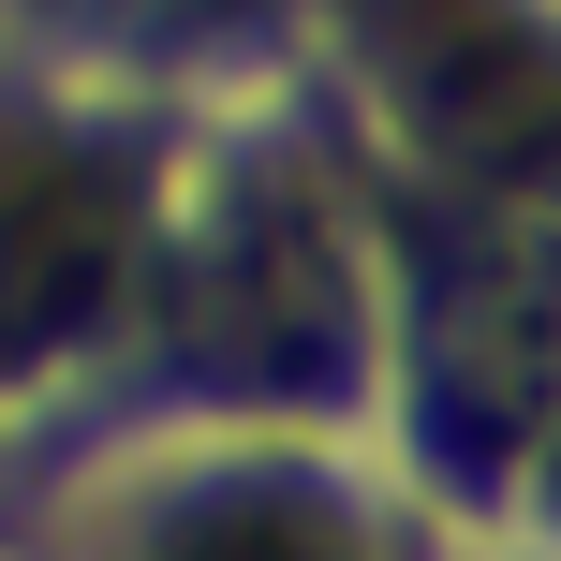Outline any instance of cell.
<instances>
[{
	"mask_svg": "<svg viewBox=\"0 0 561 561\" xmlns=\"http://www.w3.org/2000/svg\"><path fill=\"white\" fill-rule=\"evenodd\" d=\"M355 59L399 104V134L444 148L458 178L561 163V45L517 0H355Z\"/></svg>",
	"mask_w": 561,
	"mask_h": 561,
	"instance_id": "cell-1",
	"label": "cell"
},
{
	"mask_svg": "<svg viewBox=\"0 0 561 561\" xmlns=\"http://www.w3.org/2000/svg\"><path fill=\"white\" fill-rule=\"evenodd\" d=\"M414 369H428V428H444L458 473H503L533 428H561V252L547 237L444 252Z\"/></svg>",
	"mask_w": 561,
	"mask_h": 561,
	"instance_id": "cell-2",
	"label": "cell"
},
{
	"mask_svg": "<svg viewBox=\"0 0 561 561\" xmlns=\"http://www.w3.org/2000/svg\"><path fill=\"white\" fill-rule=\"evenodd\" d=\"M193 340H207V369L252 385V399H325L340 369H355V340H369L340 237L310 222L296 193H252L222 222V252H207V280H193Z\"/></svg>",
	"mask_w": 561,
	"mask_h": 561,
	"instance_id": "cell-3",
	"label": "cell"
},
{
	"mask_svg": "<svg viewBox=\"0 0 561 561\" xmlns=\"http://www.w3.org/2000/svg\"><path fill=\"white\" fill-rule=\"evenodd\" d=\"M134 266V193L89 148H0V340H59Z\"/></svg>",
	"mask_w": 561,
	"mask_h": 561,
	"instance_id": "cell-4",
	"label": "cell"
},
{
	"mask_svg": "<svg viewBox=\"0 0 561 561\" xmlns=\"http://www.w3.org/2000/svg\"><path fill=\"white\" fill-rule=\"evenodd\" d=\"M163 561H369L310 488H237V503H193L163 533Z\"/></svg>",
	"mask_w": 561,
	"mask_h": 561,
	"instance_id": "cell-5",
	"label": "cell"
}]
</instances>
